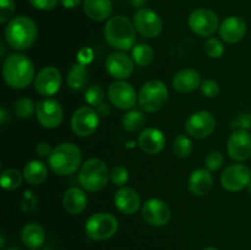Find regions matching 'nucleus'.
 <instances>
[{
	"instance_id": "obj_26",
	"label": "nucleus",
	"mask_w": 251,
	"mask_h": 250,
	"mask_svg": "<svg viewBox=\"0 0 251 250\" xmlns=\"http://www.w3.org/2000/svg\"><path fill=\"white\" fill-rule=\"evenodd\" d=\"M83 11L93 21H104L112 15L110 0H83Z\"/></svg>"
},
{
	"instance_id": "obj_23",
	"label": "nucleus",
	"mask_w": 251,
	"mask_h": 250,
	"mask_svg": "<svg viewBox=\"0 0 251 250\" xmlns=\"http://www.w3.org/2000/svg\"><path fill=\"white\" fill-rule=\"evenodd\" d=\"M88 198L80 188H69L63 195V206L70 215H81L87 208Z\"/></svg>"
},
{
	"instance_id": "obj_7",
	"label": "nucleus",
	"mask_w": 251,
	"mask_h": 250,
	"mask_svg": "<svg viewBox=\"0 0 251 250\" xmlns=\"http://www.w3.org/2000/svg\"><path fill=\"white\" fill-rule=\"evenodd\" d=\"M119 228L117 217L112 213L98 212L88 217L86 221L85 230L90 239L96 242L108 240L115 235Z\"/></svg>"
},
{
	"instance_id": "obj_48",
	"label": "nucleus",
	"mask_w": 251,
	"mask_h": 250,
	"mask_svg": "<svg viewBox=\"0 0 251 250\" xmlns=\"http://www.w3.org/2000/svg\"><path fill=\"white\" fill-rule=\"evenodd\" d=\"M202 250H220V249H217V248H215V247H206V248H203Z\"/></svg>"
},
{
	"instance_id": "obj_46",
	"label": "nucleus",
	"mask_w": 251,
	"mask_h": 250,
	"mask_svg": "<svg viewBox=\"0 0 251 250\" xmlns=\"http://www.w3.org/2000/svg\"><path fill=\"white\" fill-rule=\"evenodd\" d=\"M9 120H10L9 112H7L5 107H1L0 108V124H1V126H5Z\"/></svg>"
},
{
	"instance_id": "obj_49",
	"label": "nucleus",
	"mask_w": 251,
	"mask_h": 250,
	"mask_svg": "<svg viewBox=\"0 0 251 250\" xmlns=\"http://www.w3.org/2000/svg\"><path fill=\"white\" fill-rule=\"evenodd\" d=\"M248 191H249V194H250V196H251V183L249 184V186H248Z\"/></svg>"
},
{
	"instance_id": "obj_31",
	"label": "nucleus",
	"mask_w": 251,
	"mask_h": 250,
	"mask_svg": "<svg viewBox=\"0 0 251 250\" xmlns=\"http://www.w3.org/2000/svg\"><path fill=\"white\" fill-rule=\"evenodd\" d=\"M22 178H24V174L20 173L17 169H5L1 173L0 184H1L2 189H5V190H16L17 188L21 186Z\"/></svg>"
},
{
	"instance_id": "obj_27",
	"label": "nucleus",
	"mask_w": 251,
	"mask_h": 250,
	"mask_svg": "<svg viewBox=\"0 0 251 250\" xmlns=\"http://www.w3.org/2000/svg\"><path fill=\"white\" fill-rule=\"evenodd\" d=\"M24 179L31 185H39L44 183L48 176V166L39 159H32L24 167Z\"/></svg>"
},
{
	"instance_id": "obj_22",
	"label": "nucleus",
	"mask_w": 251,
	"mask_h": 250,
	"mask_svg": "<svg viewBox=\"0 0 251 250\" xmlns=\"http://www.w3.org/2000/svg\"><path fill=\"white\" fill-rule=\"evenodd\" d=\"M172 86L180 93H190L201 86V75L195 69H183L174 75Z\"/></svg>"
},
{
	"instance_id": "obj_8",
	"label": "nucleus",
	"mask_w": 251,
	"mask_h": 250,
	"mask_svg": "<svg viewBox=\"0 0 251 250\" xmlns=\"http://www.w3.org/2000/svg\"><path fill=\"white\" fill-rule=\"evenodd\" d=\"M100 117L90 105L77 108L71 117V130L78 137H88L97 130Z\"/></svg>"
},
{
	"instance_id": "obj_25",
	"label": "nucleus",
	"mask_w": 251,
	"mask_h": 250,
	"mask_svg": "<svg viewBox=\"0 0 251 250\" xmlns=\"http://www.w3.org/2000/svg\"><path fill=\"white\" fill-rule=\"evenodd\" d=\"M22 243L31 250H38L46 240V232L38 223H27L21 230Z\"/></svg>"
},
{
	"instance_id": "obj_5",
	"label": "nucleus",
	"mask_w": 251,
	"mask_h": 250,
	"mask_svg": "<svg viewBox=\"0 0 251 250\" xmlns=\"http://www.w3.org/2000/svg\"><path fill=\"white\" fill-rule=\"evenodd\" d=\"M110 172L102 159L90 158L81 166L78 172V181L86 191L96 193L105 188Z\"/></svg>"
},
{
	"instance_id": "obj_15",
	"label": "nucleus",
	"mask_w": 251,
	"mask_h": 250,
	"mask_svg": "<svg viewBox=\"0 0 251 250\" xmlns=\"http://www.w3.org/2000/svg\"><path fill=\"white\" fill-rule=\"evenodd\" d=\"M142 217L153 227H163L171 221L172 212L166 201L152 198L142 206Z\"/></svg>"
},
{
	"instance_id": "obj_51",
	"label": "nucleus",
	"mask_w": 251,
	"mask_h": 250,
	"mask_svg": "<svg viewBox=\"0 0 251 250\" xmlns=\"http://www.w3.org/2000/svg\"><path fill=\"white\" fill-rule=\"evenodd\" d=\"M44 250H53V249H44Z\"/></svg>"
},
{
	"instance_id": "obj_52",
	"label": "nucleus",
	"mask_w": 251,
	"mask_h": 250,
	"mask_svg": "<svg viewBox=\"0 0 251 250\" xmlns=\"http://www.w3.org/2000/svg\"><path fill=\"white\" fill-rule=\"evenodd\" d=\"M250 114H251V113H250Z\"/></svg>"
},
{
	"instance_id": "obj_16",
	"label": "nucleus",
	"mask_w": 251,
	"mask_h": 250,
	"mask_svg": "<svg viewBox=\"0 0 251 250\" xmlns=\"http://www.w3.org/2000/svg\"><path fill=\"white\" fill-rule=\"evenodd\" d=\"M228 154L237 162L247 161L251 157V135L248 130H234L228 139Z\"/></svg>"
},
{
	"instance_id": "obj_2",
	"label": "nucleus",
	"mask_w": 251,
	"mask_h": 250,
	"mask_svg": "<svg viewBox=\"0 0 251 250\" xmlns=\"http://www.w3.org/2000/svg\"><path fill=\"white\" fill-rule=\"evenodd\" d=\"M38 37V27L28 16L20 15L7 22L5 27L6 43L15 50H27L31 48Z\"/></svg>"
},
{
	"instance_id": "obj_3",
	"label": "nucleus",
	"mask_w": 251,
	"mask_h": 250,
	"mask_svg": "<svg viewBox=\"0 0 251 250\" xmlns=\"http://www.w3.org/2000/svg\"><path fill=\"white\" fill-rule=\"evenodd\" d=\"M136 32L134 22L126 16L117 15L105 22L104 38L112 48L124 51L136 46Z\"/></svg>"
},
{
	"instance_id": "obj_43",
	"label": "nucleus",
	"mask_w": 251,
	"mask_h": 250,
	"mask_svg": "<svg viewBox=\"0 0 251 250\" xmlns=\"http://www.w3.org/2000/svg\"><path fill=\"white\" fill-rule=\"evenodd\" d=\"M51 147L48 142H39L36 146V153L38 154L39 157H49L51 153Z\"/></svg>"
},
{
	"instance_id": "obj_35",
	"label": "nucleus",
	"mask_w": 251,
	"mask_h": 250,
	"mask_svg": "<svg viewBox=\"0 0 251 250\" xmlns=\"http://www.w3.org/2000/svg\"><path fill=\"white\" fill-rule=\"evenodd\" d=\"M85 102L90 107H98L100 103L104 102V91L100 86L92 85L86 90Z\"/></svg>"
},
{
	"instance_id": "obj_38",
	"label": "nucleus",
	"mask_w": 251,
	"mask_h": 250,
	"mask_svg": "<svg viewBox=\"0 0 251 250\" xmlns=\"http://www.w3.org/2000/svg\"><path fill=\"white\" fill-rule=\"evenodd\" d=\"M15 12L14 0H0V24L5 25L10 21Z\"/></svg>"
},
{
	"instance_id": "obj_30",
	"label": "nucleus",
	"mask_w": 251,
	"mask_h": 250,
	"mask_svg": "<svg viewBox=\"0 0 251 250\" xmlns=\"http://www.w3.org/2000/svg\"><path fill=\"white\" fill-rule=\"evenodd\" d=\"M154 51L151 46L146 43H140L132 48V60L139 66H147L153 61Z\"/></svg>"
},
{
	"instance_id": "obj_19",
	"label": "nucleus",
	"mask_w": 251,
	"mask_h": 250,
	"mask_svg": "<svg viewBox=\"0 0 251 250\" xmlns=\"http://www.w3.org/2000/svg\"><path fill=\"white\" fill-rule=\"evenodd\" d=\"M218 32L226 43H238L247 34V22L239 16H229L221 24Z\"/></svg>"
},
{
	"instance_id": "obj_24",
	"label": "nucleus",
	"mask_w": 251,
	"mask_h": 250,
	"mask_svg": "<svg viewBox=\"0 0 251 250\" xmlns=\"http://www.w3.org/2000/svg\"><path fill=\"white\" fill-rule=\"evenodd\" d=\"M213 185V176L208 169H195L189 178V190L195 196H205Z\"/></svg>"
},
{
	"instance_id": "obj_21",
	"label": "nucleus",
	"mask_w": 251,
	"mask_h": 250,
	"mask_svg": "<svg viewBox=\"0 0 251 250\" xmlns=\"http://www.w3.org/2000/svg\"><path fill=\"white\" fill-rule=\"evenodd\" d=\"M137 142H139L140 149L145 153L157 154L166 146V136H164V134L159 129L147 127V129L142 130Z\"/></svg>"
},
{
	"instance_id": "obj_1",
	"label": "nucleus",
	"mask_w": 251,
	"mask_h": 250,
	"mask_svg": "<svg viewBox=\"0 0 251 250\" xmlns=\"http://www.w3.org/2000/svg\"><path fill=\"white\" fill-rule=\"evenodd\" d=\"M2 77L9 87L15 90L27 88L36 78L33 63L25 54H10L2 65Z\"/></svg>"
},
{
	"instance_id": "obj_32",
	"label": "nucleus",
	"mask_w": 251,
	"mask_h": 250,
	"mask_svg": "<svg viewBox=\"0 0 251 250\" xmlns=\"http://www.w3.org/2000/svg\"><path fill=\"white\" fill-rule=\"evenodd\" d=\"M36 103L28 97H21L14 103V113L20 119H28L36 113Z\"/></svg>"
},
{
	"instance_id": "obj_40",
	"label": "nucleus",
	"mask_w": 251,
	"mask_h": 250,
	"mask_svg": "<svg viewBox=\"0 0 251 250\" xmlns=\"http://www.w3.org/2000/svg\"><path fill=\"white\" fill-rule=\"evenodd\" d=\"M201 93L207 98H216L220 95V85L215 80H205L201 82Z\"/></svg>"
},
{
	"instance_id": "obj_44",
	"label": "nucleus",
	"mask_w": 251,
	"mask_h": 250,
	"mask_svg": "<svg viewBox=\"0 0 251 250\" xmlns=\"http://www.w3.org/2000/svg\"><path fill=\"white\" fill-rule=\"evenodd\" d=\"M96 110H97V113L100 117H103V118L108 117L110 113V105L108 104V103L103 102V103H100L98 107H96Z\"/></svg>"
},
{
	"instance_id": "obj_6",
	"label": "nucleus",
	"mask_w": 251,
	"mask_h": 250,
	"mask_svg": "<svg viewBox=\"0 0 251 250\" xmlns=\"http://www.w3.org/2000/svg\"><path fill=\"white\" fill-rule=\"evenodd\" d=\"M168 100V88L161 80H150L141 86L137 102L144 112L153 113L163 108Z\"/></svg>"
},
{
	"instance_id": "obj_29",
	"label": "nucleus",
	"mask_w": 251,
	"mask_h": 250,
	"mask_svg": "<svg viewBox=\"0 0 251 250\" xmlns=\"http://www.w3.org/2000/svg\"><path fill=\"white\" fill-rule=\"evenodd\" d=\"M145 115L141 110L130 109L124 114L122 119L123 127L129 132H136L145 125Z\"/></svg>"
},
{
	"instance_id": "obj_36",
	"label": "nucleus",
	"mask_w": 251,
	"mask_h": 250,
	"mask_svg": "<svg viewBox=\"0 0 251 250\" xmlns=\"http://www.w3.org/2000/svg\"><path fill=\"white\" fill-rule=\"evenodd\" d=\"M110 180L117 186H123L129 181V171L124 166H115L110 171Z\"/></svg>"
},
{
	"instance_id": "obj_50",
	"label": "nucleus",
	"mask_w": 251,
	"mask_h": 250,
	"mask_svg": "<svg viewBox=\"0 0 251 250\" xmlns=\"http://www.w3.org/2000/svg\"><path fill=\"white\" fill-rule=\"evenodd\" d=\"M6 250H21V249H17V248H9V249Z\"/></svg>"
},
{
	"instance_id": "obj_11",
	"label": "nucleus",
	"mask_w": 251,
	"mask_h": 250,
	"mask_svg": "<svg viewBox=\"0 0 251 250\" xmlns=\"http://www.w3.org/2000/svg\"><path fill=\"white\" fill-rule=\"evenodd\" d=\"M132 22H134L136 31L146 38L158 37L163 29V22H162L161 16L156 11L147 9V7L137 10L135 12Z\"/></svg>"
},
{
	"instance_id": "obj_47",
	"label": "nucleus",
	"mask_w": 251,
	"mask_h": 250,
	"mask_svg": "<svg viewBox=\"0 0 251 250\" xmlns=\"http://www.w3.org/2000/svg\"><path fill=\"white\" fill-rule=\"evenodd\" d=\"M147 0H130V2H131V5L134 7H136L137 10L139 9H142V7L145 6V4H146Z\"/></svg>"
},
{
	"instance_id": "obj_17",
	"label": "nucleus",
	"mask_w": 251,
	"mask_h": 250,
	"mask_svg": "<svg viewBox=\"0 0 251 250\" xmlns=\"http://www.w3.org/2000/svg\"><path fill=\"white\" fill-rule=\"evenodd\" d=\"M61 74L55 66L42 69L34 78V88L42 96H53L61 87Z\"/></svg>"
},
{
	"instance_id": "obj_34",
	"label": "nucleus",
	"mask_w": 251,
	"mask_h": 250,
	"mask_svg": "<svg viewBox=\"0 0 251 250\" xmlns=\"http://www.w3.org/2000/svg\"><path fill=\"white\" fill-rule=\"evenodd\" d=\"M203 50H205L206 55L210 56L211 59H218L225 53V46L218 38L210 37L206 39L205 44H203Z\"/></svg>"
},
{
	"instance_id": "obj_20",
	"label": "nucleus",
	"mask_w": 251,
	"mask_h": 250,
	"mask_svg": "<svg viewBox=\"0 0 251 250\" xmlns=\"http://www.w3.org/2000/svg\"><path fill=\"white\" fill-rule=\"evenodd\" d=\"M114 205L119 212L124 215H134L141 206V199L135 189L123 186L115 193Z\"/></svg>"
},
{
	"instance_id": "obj_12",
	"label": "nucleus",
	"mask_w": 251,
	"mask_h": 250,
	"mask_svg": "<svg viewBox=\"0 0 251 250\" xmlns=\"http://www.w3.org/2000/svg\"><path fill=\"white\" fill-rule=\"evenodd\" d=\"M216 127V119L212 113L199 110L193 113L185 122V131L194 139L202 140L210 136Z\"/></svg>"
},
{
	"instance_id": "obj_41",
	"label": "nucleus",
	"mask_w": 251,
	"mask_h": 250,
	"mask_svg": "<svg viewBox=\"0 0 251 250\" xmlns=\"http://www.w3.org/2000/svg\"><path fill=\"white\" fill-rule=\"evenodd\" d=\"M230 127L233 130H249L251 129V114L250 113H242L233 122H230Z\"/></svg>"
},
{
	"instance_id": "obj_28",
	"label": "nucleus",
	"mask_w": 251,
	"mask_h": 250,
	"mask_svg": "<svg viewBox=\"0 0 251 250\" xmlns=\"http://www.w3.org/2000/svg\"><path fill=\"white\" fill-rule=\"evenodd\" d=\"M88 81V73L86 66L82 63L74 64L68 71V77H66V83L69 88L73 91H80L85 88L86 83Z\"/></svg>"
},
{
	"instance_id": "obj_10",
	"label": "nucleus",
	"mask_w": 251,
	"mask_h": 250,
	"mask_svg": "<svg viewBox=\"0 0 251 250\" xmlns=\"http://www.w3.org/2000/svg\"><path fill=\"white\" fill-rule=\"evenodd\" d=\"M189 27L200 37H211L218 28V16L215 11L206 7L194 10L189 16Z\"/></svg>"
},
{
	"instance_id": "obj_42",
	"label": "nucleus",
	"mask_w": 251,
	"mask_h": 250,
	"mask_svg": "<svg viewBox=\"0 0 251 250\" xmlns=\"http://www.w3.org/2000/svg\"><path fill=\"white\" fill-rule=\"evenodd\" d=\"M29 4L37 10H43V11H49V10L55 9L59 0H28Z\"/></svg>"
},
{
	"instance_id": "obj_9",
	"label": "nucleus",
	"mask_w": 251,
	"mask_h": 250,
	"mask_svg": "<svg viewBox=\"0 0 251 250\" xmlns=\"http://www.w3.org/2000/svg\"><path fill=\"white\" fill-rule=\"evenodd\" d=\"M251 183V171L243 163H234L226 167L221 174V185L228 191L237 193L248 188Z\"/></svg>"
},
{
	"instance_id": "obj_14",
	"label": "nucleus",
	"mask_w": 251,
	"mask_h": 250,
	"mask_svg": "<svg viewBox=\"0 0 251 250\" xmlns=\"http://www.w3.org/2000/svg\"><path fill=\"white\" fill-rule=\"evenodd\" d=\"M36 117L39 124L46 129H55L63 122L64 112L60 103L51 98L41 100L36 105Z\"/></svg>"
},
{
	"instance_id": "obj_45",
	"label": "nucleus",
	"mask_w": 251,
	"mask_h": 250,
	"mask_svg": "<svg viewBox=\"0 0 251 250\" xmlns=\"http://www.w3.org/2000/svg\"><path fill=\"white\" fill-rule=\"evenodd\" d=\"M81 1H83V0H60L61 5L65 9H75L81 4Z\"/></svg>"
},
{
	"instance_id": "obj_33",
	"label": "nucleus",
	"mask_w": 251,
	"mask_h": 250,
	"mask_svg": "<svg viewBox=\"0 0 251 250\" xmlns=\"http://www.w3.org/2000/svg\"><path fill=\"white\" fill-rule=\"evenodd\" d=\"M173 152L179 158H186L193 152V141L186 135H179L173 140Z\"/></svg>"
},
{
	"instance_id": "obj_18",
	"label": "nucleus",
	"mask_w": 251,
	"mask_h": 250,
	"mask_svg": "<svg viewBox=\"0 0 251 250\" xmlns=\"http://www.w3.org/2000/svg\"><path fill=\"white\" fill-rule=\"evenodd\" d=\"M134 64L132 58L118 50L108 55L105 60V70L112 77L117 80H125L134 73Z\"/></svg>"
},
{
	"instance_id": "obj_39",
	"label": "nucleus",
	"mask_w": 251,
	"mask_h": 250,
	"mask_svg": "<svg viewBox=\"0 0 251 250\" xmlns=\"http://www.w3.org/2000/svg\"><path fill=\"white\" fill-rule=\"evenodd\" d=\"M223 154L220 151H212L207 154L205 159V166L206 169H208L210 172H216L223 166Z\"/></svg>"
},
{
	"instance_id": "obj_37",
	"label": "nucleus",
	"mask_w": 251,
	"mask_h": 250,
	"mask_svg": "<svg viewBox=\"0 0 251 250\" xmlns=\"http://www.w3.org/2000/svg\"><path fill=\"white\" fill-rule=\"evenodd\" d=\"M38 208V198L33 191H25L21 201V210L26 213H32Z\"/></svg>"
},
{
	"instance_id": "obj_13",
	"label": "nucleus",
	"mask_w": 251,
	"mask_h": 250,
	"mask_svg": "<svg viewBox=\"0 0 251 250\" xmlns=\"http://www.w3.org/2000/svg\"><path fill=\"white\" fill-rule=\"evenodd\" d=\"M108 98L110 103L118 109H132L137 102V93L129 82L124 80H117L108 88Z\"/></svg>"
},
{
	"instance_id": "obj_4",
	"label": "nucleus",
	"mask_w": 251,
	"mask_h": 250,
	"mask_svg": "<svg viewBox=\"0 0 251 250\" xmlns=\"http://www.w3.org/2000/svg\"><path fill=\"white\" fill-rule=\"evenodd\" d=\"M81 150L73 142H63L58 145L48 157V164L51 172L63 176L74 174L81 168Z\"/></svg>"
}]
</instances>
